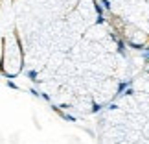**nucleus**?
Masks as SVG:
<instances>
[]
</instances>
